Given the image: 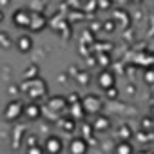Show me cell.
<instances>
[{"label":"cell","instance_id":"6da1fadb","mask_svg":"<svg viewBox=\"0 0 154 154\" xmlns=\"http://www.w3.org/2000/svg\"><path fill=\"white\" fill-rule=\"evenodd\" d=\"M24 112V105H22V102H18V100H15V102H11L9 105H8V109H6V112H4V116L8 118V120H17L20 114Z\"/></svg>","mask_w":154,"mask_h":154},{"label":"cell","instance_id":"5b68a950","mask_svg":"<svg viewBox=\"0 0 154 154\" xmlns=\"http://www.w3.org/2000/svg\"><path fill=\"white\" fill-rule=\"evenodd\" d=\"M98 84H100V87L102 89H111V87H114V76H112V72H109V71H103L100 76H98Z\"/></svg>","mask_w":154,"mask_h":154},{"label":"cell","instance_id":"5bb4252c","mask_svg":"<svg viewBox=\"0 0 154 154\" xmlns=\"http://www.w3.org/2000/svg\"><path fill=\"white\" fill-rule=\"evenodd\" d=\"M2 18H4V15H2V11H0V20H2Z\"/></svg>","mask_w":154,"mask_h":154},{"label":"cell","instance_id":"3957f363","mask_svg":"<svg viewBox=\"0 0 154 154\" xmlns=\"http://www.w3.org/2000/svg\"><path fill=\"white\" fill-rule=\"evenodd\" d=\"M44 149H45L47 154H60V152H62V140L56 138V136H49V138L45 140Z\"/></svg>","mask_w":154,"mask_h":154},{"label":"cell","instance_id":"7c38bea8","mask_svg":"<svg viewBox=\"0 0 154 154\" xmlns=\"http://www.w3.org/2000/svg\"><path fill=\"white\" fill-rule=\"evenodd\" d=\"M107 127H109V122H107L105 118H103V120L100 118V120L96 122V129H107Z\"/></svg>","mask_w":154,"mask_h":154},{"label":"cell","instance_id":"7a4b0ae2","mask_svg":"<svg viewBox=\"0 0 154 154\" xmlns=\"http://www.w3.org/2000/svg\"><path fill=\"white\" fill-rule=\"evenodd\" d=\"M31 13L27 11V9H18L15 15H13V22L17 24V26H20V27H29L31 26Z\"/></svg>","mask_w":154,"mask_h":154},{"label":"cell","instance_id":"52a82bcc","mask_svg":"<svg viewBox=\"0 0 154 154\" xmlns=\"http://www.w3.org/2000/svg\"><path fill=\"white\" fill-rule=\"evenodd\" d=\"M17 47H18L22 53H27V51L33 47V40H31L27 35H22V36L17 40Z\"/></svg>","mask_w":154,"mask_h":154},{"label":"cell","instance_id":"9a60e30c","mask_svg":"<svg viewBox=\"0 0 154 154\" xmlns=\"http://www.w3.org/2000/svg\"><path fill=\"white\" fill-rule=\"evenodd\" d=\"M152 116H154V107H152Z\"/></svg>","mask_w":154,"mask_h":154},{"label":"cell","instance_id":"30bf717a","mask_svg":"<svg viewBox=\"0 0 154 154\" xmlns=\"http://www.w3.org/2000/svg\"><path fill=\"white\" fill-rule=\"evenodd\" d=\"M116 154H132V147L127 141H122L116 145Z\"/></svg>","mask_w":154,"mask_h":154},{"label":"cell","instance_id":"8992f818","mask_svg":"<svg viewBox=\"0 0 154 154\" xmlns=\"http://www.w3.org/2000/svg\"><path fill=\"white\" fill-rule=\"evenodd\" d=\"M100 107H102V102H100L94 94H91V96L85 98V109H87L89 112H96Z\"/></svg>","mask_w":154,"mask_h":154},{"label":"cell","instance_id":"ba28073f","mask_svg":"<svg viewBox=\"0 0 154 154\" xmlns=\"http://www.w3.org/2000/svg\"><path fill=\"white\" fill-rule=\"evenodd\" d=\"M42 24L45 26V20H44L40 15H33V17H31V26H29V27H31L33 31H40V29H42Z\"/></svg>","mask_w":154,"mask_h":154},{"label":"cell","instance_id":"277c9868","mask_svg":"<svg viewBox=\"0 0 154 154\" xmlns=\"http://www.w3.org/2000/svg\"><path fill=\"white\" fill-rule=\"evenodd\" d=\"M69 149H71V154H85L87 152V143L82 138H74V140H71Z\"/></svg>","mask_w":154,"mask_h":154},{"label":"cell","instance_id":"9c48e42d","mask_svg":"<svg viewBox=\"0 0 154 154\" xmlns=\"http://www.w3.org/2000/svg\"><path fill=\"white\" fill-rule=\"evenodd\" d=\"M26 114H27L31 120H36V118L40 116V107H38L36 103H31V105L26 107Z\"/></svg>","mask_w":154,"mask_h":154},{"label":"cell","instance_id":"4fadbf2b","mask_svg":"<svg viewBox=\"0 0 154 154\" xmlns=\"http://www.w3.org/2000/svg\"><path fill=\"white\" fill-rule=\"evenodd\" d=\"M107 94H109V98H116V96H118V91H114V89L111 87V89H107Z\"/></svg>","mask_w":154,"mask_h":154},{"label":"cell","instance_id":"8fae6325","mask_svg":"<svg viewBox=\"0 0 154 154\" xmlns=\"http://www.w3.org/2000/svg\"><path fill=\"white\" fill-rule=\"evenodd\" d=\"M27 154H44V149L38 147V145H36V147H29V149H27Z\"/></svg>","mask_w":154,"mask_h":154}]
</instances>
